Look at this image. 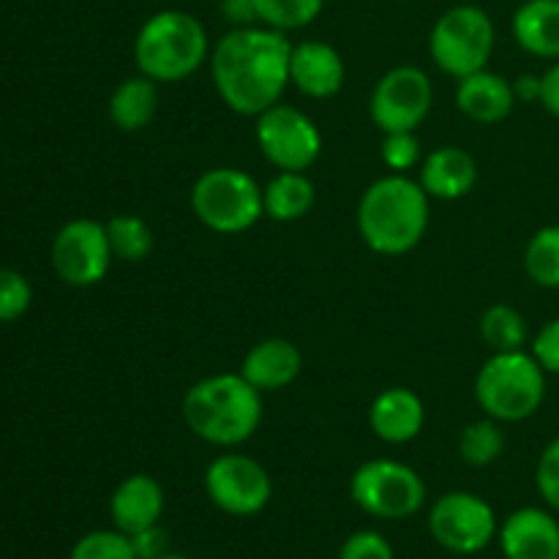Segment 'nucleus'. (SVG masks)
I'll return each mask as SVG.
<instances>
[{
  "label": "nucleus",
  "instance_id": "nucleus-6",
  "mask_svg": "<svg viewBox=\"0 0 559 559\" xmlns=\"http://www.w3.org/2000/svg\"><path fill=\"white\" fill-rule=\"evenodd\" d=\"M191 211L218 235H240L265 216L260 183L235 167L202 173L191 189Z\"/></svg>",
  "mask_w": 559,
  "mask_h": 559
},
{
  "label": "nucleus",
  "instance_id": "nucleus-3",
  "mask_svg": "<svg viewBox=\"0 0 559 559\" xmlns=\"http://www.w3.org/2000/svg\"><path fill=\"white\" fill-rule=\"evenodd\" d=\"M183 420L191 435L218 448H238L262 424V393L243 374H213L183 396Z\"/></svg>",
  "mask_w": 559,
  "mask_h": 559
},
{
  "label": "nucleus",
  "instance_id": "nucleus-28",
  "mask_svg": "<svg viewBox=\"0 0 559 559\" xmlns=\"http://www.w3.org/2000/svg\"><path fill=\"white\" fill-rule=\"evenodd\" d=\"M325 9V0H257L260 22L273 31H298L311 25Z\"/></svg>",
  "mask_w": 559,
  "mask_h": 559
},
{
  "label": "nucleus",
  "instance_id": "nucleus-25",
  "mask_svg": "<svg viewBox=\"0 0 559 559\" xmlns=\"http://www.w3.org/2000/svg\"><path fill=\"white\" fill-rule=\"evenodd\" d=\"M107 238L112 257L120 262H142L153 251V233L145 218L118 213L107 222Z\"/></svg>",
  "mask_w": 559,
  "mask_h": 559
},
{
  "label": "nucleus",
  "instance_id": "nucleus-18",
  "mask_svg": "<svg viewBox=\"0 0 559 559\" xmlns=\"http://www.w3.org/2000/svg\"><path fill=\"white\" fill-rule=\"evenodd\" d=\"M418 183L431 200H462L478 183V162L464 147L442 145L426 156Z\"/></svg>",
  "mask_w": 559,
  "mask_h": 559
},
{
  "label": "nucleus",
  "instance_id": "nucleus-35",
  "mask_svg": "<svg viewBox=\"0 0 559 559\" xmlns=\"http://www.w3.org/2000/svg\"><path fill=\"white\" fill-rule=\"evenodd\" d=\"M131 546H134L136 559H158L167 555V535L156 524V527L145 530V533L131 535Z\"/></svg>",
  "mask_w": 559,
  "mask_h": 559
},
{
  "label": "nucleus",
  "instance_id": "nucleus-22",
  "mask_svg": "<svg viewBox=\"0 0 559 559\" xmlns=\"http://www.w3.org/2000/svg\"><path fill=\"white\" fill-rule=\"evenodd\" d=\"M158 109V87L151 76H129L109 96V118L120 131H142Z\"/></svg>",
  "mask_w": 559,
  "mask_h": 559
},
{
  "label": "nucleus",
  "instance_id": "nucleus-29",
  "mask_svg": "<svg viewBox=\"0 0 559 559\" xmlns=\"http://www.w3.org/2000/svg\"><path fill=\"white\" fill-rule=\"evenodd\" d=\"M69 559H136V555L129 535L118 530H96L76 540Z\"/></svg>",
  "mask_w": 559,
  "mask_h": 559
},
{
  "label": "nucleus",
  "instance_id": "nucleus-14",
  "mask_svg": "<svg viewBox=\"0 0 559 559\" xmlns=\"http://www.w3.org/2000/svg\"><path fill=\"white\" fill-rule=\"evenodd\" d=\"M344 60L336 47L325 41L293 44L289 82L309 98H331L344 87Z\"/></svg>",
  "mask_w": 559,
  "mask_h": 559
},
{
  "label": "nucleus",
  "instance_id": "nucleus-24",
  "mask_svg": "<svg viewBox=\"0 0 559 559\" xmlns=\"http://www.w3.org/2000/svg\"><path fill=\"white\" fill-rule=\"evenodd\" d=\"M480 336L491 353H519L527 344V320L508 304H495L480 317Z\"/></svg>",
  "mask_w": 559,
  "mask_h": 559
},
{
  "label": "nucleus",
  "instance_id": "nucleus-23",
  "mask_svg": "<svg viewBox=\"0 0 559 559\" xmlns=\"http://www.w3.org/2000/svg\"><path fill=\"white\" fill-rule=\"evenodd\" d=\"M262 205L273 222H298L314 207V183L304 173H278L262 189Z\"/></svg>",
  "mask_w": 559,
  "mask_h": 559
},
{
  "label": "nucleus",
  "instance_id": "nucleus-21",
  "mask_svg": "<svg viewBox=\"0 0 559 559\" xmlns=\"http://www.w3.org/2000/svg\"><path fill=\"white\" fill-rule=\"evenodd\" d=\"M511 27L524 52L559 60V0H527L513 14Z\"/></svg>",
  "mask_w": 559,
  "mask_h": 559
},
{
  "label": "nucleus",
  "instance_id": "nucleus-36",
  "mask_svg": "<svg viewBox=\"0 0 559 559\" xmlns=\"http://www.w3.org/2000/svg\"><path fill=\"white\" fill-rule=\"evenodd\" d=\"M222 14L235 27H249L254 22H260L257 0H222Z\"/></svg>",
  "mask_w": 559,
  "mask_h": 559
},
{
  "label": "nucleus",
  "instance_id": "nucleus-16",
  "mask_svg": "<svg viewBox=\"0 0 559 559\" xmlns=\"http://www.w3.org/2000/svg\"><path fill=\"white\" fill-rule=\"evenodd\" d=\"M164 513V489L156 478L145 473L129 475L120 480L118 489L109 500V516L118 533L136 535L156 527Z\"/></svg>",
  "mask_w": 559,
  "mask_h": 559
},
{
  "label": "nucleus",
  "instance_id": "nucleus-9",
  "mask_svg": "<svg viewBox=\"0 0 559 559\" xmlns=\"http://www.w3.org/2000/svg\"><path fill=\"white\" fill-rule=\"evenodd\" d=\"M257 145L278 173H306L322 153V134L298 107L273 104L257 115Z\"/></svg>",
  "mask_w": 559,
  "mask_h": 559
},
{
  "label": "nucleus",
  "instance_id": "nucleus-38",
  "mask_svg": "<svg viewBox=\"0 0 559 559\" xmlns=\"http://www.w3.org/2000/svg\"><path fill=\"white\" fill-rule=\"evenodd\" d=\"M513 93H516V98H524V102H540V76H519V80L513 82Z\"/></svg>",
  "mask_w": 559,
  "mask_h": 559
},
{
  "label": "nucleus",
  "instance_id": "nucleus-4",
  "mask_svg": "<svg viewBox=\"0 0 559 559\" xmlns=\"http://www.w3.org/2000/svg\"><path fill=\"white\" fill-rule=\"evenodd\" d=\"M211 58L207 31L194 14L164 9L147 16L134 38V60L140 74L153 82H180Z\"/></svg>",
  "mask_w": 559,
  "mask_h": 559
},
{
  "label": "nucleus",
  "instance_id": "nucleus-15",
  "mask_svg": "<svg viewBox=\"0 0 559 559\" xmlns=\"http://www.w3.org/2000/svg\"><path fill=\"white\" fill-rule=\"evenodd\" d=\"M506 559H559V522L549 511L522 508L500 527Z\"/></svg>",
  "mask_w": 559,
  "mask_h": 559
},
{
  "label": "nucleus",
  "instance_id": "nucleus-7",
  "mask_svg": "<svg viewBox=\"0 0 559 559\" xmlns=\"http://www.w3.org/2000/svg\"><path fill=\"white\" fill-rule=\"evenodd\" d=\"M429 52L456 80L484 71L495 52V22L480 5H453L431 27Z\"/></svg>",
  "mask_w": 559,
  "mask_h": 559
},
{
  "label": "nucleus",
  "instance_id": "nucleus-10",
  "mask_svg": "<svg viewBox=\"0 0 559 559\" xmlns=\"http://www.w3.org/2000/svg\"><path fill=\"white\" fill-rule=\"evenodd\" d=\"M431 104H435V87L429 74L418 66H396L374 85L369 112L382 134L415 131L429 118Z\"/></svg>",
  "mask_w": 559,
  "mask_h": 559
},
{
  "label": "nucleus",
  "instance_id": "nucleus-33",
  "mask_svg": "<svg viewBox=\"0 0 559 559\" xmlns=\"http://www.w3.org/2000/svg\"><path fill=\"white\" fill-rule=\"evenodd\" d=\"M535 484H538V491L546 500V506L559 511V437L551 440L546 451L540 453L538 469H535Z\"/></svg>",
  "mask_w": 559,
  "mask_h": 559
},
{
  "label": "nucleus",
  "instance_id": "nucleus-27",
  "mask_svg": "<svg viewBox=\"0 0 559 559\" xmlns=\"http://www.w3.org/2000/svg\"><path fill=\"white\" fill-rule=\"evenodd\" d=\"M502 448H506V435L495 418L473 420L459 435V456L469 467H489L502 456Z\"/></svg>",
  "mask_w": 559,
  "mask_h": 559
},
{
  "label": "nucleus",
  "instance_id": "nucleus-20",
  "mask_svg": "<svg viewBox=\"0 0 559 559\" xmlns=\"http://www.w3.org/2000/svg\"><path fill=\"white\" fill-rule=\"evenodd\" d=\"M456 104L469 120L484 126L502 123L516 104V93L506 76L495 71H475V74L459 80Z\"/></svg>",
  "mask_w": 559,
  "mask_h": 559
},
{
  "label": "nucleus",
  "instance_id": "nucleus-34",
  "mask_svg": "<svg viewBox=\"0 0 559 559\" xmlns=\"http://www.w3.org/2000/svg\"><path fill=\"white\" fill-rule=\"evenodd\" d=\"M533 358L544 366L546 374H559V317L546 322L533 338Z\"/></svg>",
  "mask_w": 559,
  "mask_h": 559
},
{
  "label": "nucleus",
  "instance_id": "nucleus-19",
  "mask_svg": "<svg viewBox=\"0 0 559 559\" xmlns=\"http://www.w3.org/2000/svg\"><path fill=\"white\" fill-rule=\"evenodd\" d=\"M369 424L382 442L391 445L413 442L426 424L424 402L409 388H388L371 402Z\"/></svg>",
  "mask_w": 559,
  "mask_h": 559
},
{
  "label": "nucleus",
  "instance_id": "nucleus-11",
  "mask_svg": "<svg viewBox=\"0 0 559 559\" xmlns=\"http://www.w3.org/2000/svg\"><path fill=\"white\" fill-rule=\"evenodd\" d=\"M205 491L213 506L229 516H257L273 497L267 469L243 453H222L205 469Z\"/></svg>",
  "mask_w": 559,
  "mask_h": 559
},
{
  "label": "nucleus",
  "instance_id": "nucleus-12",
  "mask_svg": "<svg viewBox=\"0 0 559 559\" xmlns=\"http://www.w3.org/2000/svg\"><path fill=\"white\" fill-rule=\"evenodd\" d=\"M107 224L93 218H74L63 224L52 240V267L69 287H93L107 276L112 265Z\"/></svg>",
  "mask_w": 559,
  "mask_h": 559
},
{
  "label": "nucleus",
  "instance_id": "nucleus-31",
  "mask_svg": "<svg viewBox=\"0 0 559 559\" xmlns=\"http://www.w3.org/2000/svg\"><path fill=\"white\" fill-rule=\"evenodd\" d=\"M382 162L391 173L407 175L420 162V142L415 131H391L382 140Z\"/></svg>",
  "mask_w": 559,
  "mask_h": 559
},
{
  "label": "nucleus",
  "instance_id": "nucleus-26",
  "mask_svg": "<svg viewBox=\"0 0 559 559\" xmlns=\"http://www.w3.org/2000/svg\"><path fill=\"white\" fill-rule=\"evenodd\" d=\"M524 271L538 287L559 289V224H549L530 238Z\"/></svg>",
  "mask_w": 559,
  "mask_h": 559
},
{
  "label": "nucleus",
  "instance_id": "nucleus-1",
  "mask_svg": "<svg viewBox=\"0 0 559 559\" xmlns=\"http://www.w3.org/2000/svg\"><path fill=\"white\" fill-rule=\"evenodd\" d=\"M293 44L273 27H235L211 52L213 85L233 112L257 118L282 102Z\"/></svg>",
  "mask_w": 559,
  "mask_h": 559
},
{
  "label": "nucleus",
  "instance_id": "nucleus-8",
  "mask_svg": "<svg viewBox=\"0 0 559 559\" xmlns=\"http://www.w3.org/2000/svg\"><path fill=\"white\" fill-rule=\"evenodd\" d=\"M355 506L374 519L402 522L415 516L426 502V484L409 464L393 459H371L355 469L349 480Z\"/></svg>",
  "mask_w": 559,
  "mask_h": 559
},
{
  "label": "nucleus",
  "instance_id": "nucleus-2",
  "mask_svg": "<svg viewBox=\"0 0 559 559\" xmlns=\"http://www.w3.org/2000/svg\"><path fill=\"white\" fill-rule=\"evenodd\" d=\"M429 200L424 186L407 175H385L364 191L358 202V233L371 251L402 257L424 240L429 229Z\"/></svg>",
  "mask_w": 559,
  "mask_h": 559
},
{
  "label": "nucleus",
  "instance_id": "nucleus-13",
  "mask_svg": "<svg viewBox=\"0 0 559 559\" xmlns=\"http://www.w3.org/2000/svg\"><path fill=\"white\" fill-rule=\"evenodd\" d=\"M429 530L442 549L453 555H478L495 540L497 516L486 500L469 491H451L435 502Z\"/></svg>",
  "mask_w": 559,
  "mask_h": 559
},
{
  "label": "nucleus",
  "instance_id": "nucleus-39",
  "mask_svg": "<svg viewBox=\"0 0 559 559\" xmlns=\"http://www.w3.org/2000/svg\"><path fill=\"white\" fill-rule=\"evenodd\" d=\"M158 559H191V557H186V555H175V551H167V555L158 557Z\"/></svg>",
  "mask_w": 559,
  "mask_h": 559
},
{
  "label": "nucleus",
  "instance_id": "nucleus-30",
  "mask_svg": "<svg viewBox=\"0 0 559 559\" xmlns=\"http://www.w3.org/2000/svg\"><path fill=\"white\" fill-rule=\"evenodd\" d=\"M31 282L20 271L0 267V322H14L31 309Z\"/></svg>",
  "mask_w": 559,
  "mask_h": 559
},
{
  "label": "nucleus",
  "instance_id": "nucleus-17",
  "mask_svg": "<svg viewBox=\"0 0 559 559\" xmlns=\"http://www.w3.org/2000/svg\"><path fill=\"white\" fill-rule=\"evenodd\" d=\"M304 371V355L289 338L273 336L262 338L246 353L240 374L251 382L260 393L282 391L293 385Z\"/></svg>",
  "mask_w": 559,
  "mask_h": 559
},
{
  "label": "nucleus",
  "instance_id": "nucleus-32",
  "mask_svg": "<svg viewBox=\"0 0 559 559\" xmlns=\"http://www.w3.org/2000/svg\"><path fill=\"white\" fill-rule=\"evenodd\" d=\"M338 559H396L393 546L374 530H360L344 540Z\"/></svg>",
  "mask_w": 559,
  "mask_h": 559
},
{
  "label": "nucleus",
  "instance_id": "nucleus-5",
  "mask_svg": "<svg viewBox=\"0 0 559 559\" xmlns=\"http://www.w3.org/2000/svg\"><path fill=\"white\" fill-rule=\"evenodd\" d=\"M475 399L486 418L519 424L533 418L546 399V371L533 353H495L478 371Z\"/></svg>",
  "mask_w": 559,
  "mask_h": 559
},
{
  "label": "nucleus",
  "instance_id": "nucleus-37",
  "mask_svg": "<svg viewBox=\"0 0 559 559\" xmlns=\"http://www.w3.org/2000/svg\"><path fill=\"white\" fill-rule=\"evenodd\" d=\"M540 104L549 109L555 118H559V60L546 69V74L540 76Z\"/></svg>",
  "mask_w": 559,
  "mask_h": 559
}]
</instances>
